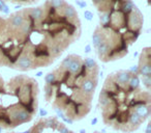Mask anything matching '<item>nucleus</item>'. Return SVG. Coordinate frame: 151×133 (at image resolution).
Here are the masks:
<instances>
[{"label":"nucleus","instance_id":"nucleus-1","mask_svg":"<svg viewBox=\"0 0 151 133\" xmlns=\"http://www.w3.org/2000/svg\"><path fill=\"white\" fill-rule=\"evenodd\" d=\"M99 72L92 58L68 55L45 77L46 100L69 122L82 120L91 110Z\"/></svg>","mask_w":151,"mask_h":133},{"label":"nucleus","instance_id":"nucleus-2","mask_svg":"<svg viewBox=\"0 0 151 133\" xmlns=\"http://www.w3.org/2000/svg\"><path fill=\"white\" fill-rule=\"evenodd\" d=\"M138 75L120 70L109 75L99 97L103 122L123 133L138 130L150 116L151 97L140 86Z\"/></svg>","mask_w":151,"mask_h":133},{"label":"nucleus","instance_id":"nucleus-3","mask_svg":"<svg viewBox=\"0 0 151 133\" xmlns=\"http://www.w3.org/2000/svg\"><path fill=\"white\" fill-rule=\"evenodd\" d=\"M38 84L27 75L7 82L0 76V128L12 130L31 122L37 112Z\"/></svg>","mask_w":151,"mask_h":133},{"label":"nucleus","instance_id":"nucleus-4","mask_svg":"<svg viewBox=\"0 0 151 133\" xmlns=\"http://www.w3.org/2000/svg\"><path fill=\"white\" fill-rule=\"evenodd\" d=\"M30 133H73L57 116L40 118L30 129Z\"/></svg>","mask_w":151,"mask_h":133},{"label":"nucleus","instance_id":"nucleus-5","mask_svg":"<svg viewBox=\"0 0 151 133\" xmlns=\"http://www.w3.org/2000/svg\"><path fill=\"white\" fill-rule=\"evenodd\" d=\"M139 74L142 77L151 76V63L149 48L145 49L140 57V60H139Z\"/></svg>","mask_w":151,"mask_h":133},{"label":"nucleus","instance_id":"nucleus-6","mask_svg":"<svg viewBox=\"0 0 151 133\" xmlns=\"http://www.w3.org/2000/svg\"><path fill=\"white\" fill-rule=\"evenodd\" d=\"M45 15V9L42 7H33V9H30L27 12V16L31 20L34 21H40Z\"/></svg>","mask_w":151,"mask_h":133},{"label":"nucleus","instance_id":"nucleus-7","mask_svg":"<svg viewBox=\"0 0 151 133\" xmlns=\"http://www.w3.org/2000/svg\"><path fill=\"white\" fill-rule=\"evenodd\" d=\"M49 3L55 9H61L66 5V2H65L64 0H50Z\"/></svg>","mask_w":151,"mask_h":133},{"label":"nucleus","instance_id":"nucleus-8","mask_svg":"<svg viewBox=\"0 0 151 133\" xmlns=\"http://www.w3.org/2000/svg\"><path fill=\"white\" fill-rule=\"evenodd\" d=\"M93 133H101V132H93Z\"/></svg>","mask_w":151,"mask_h":133},{"label":"nucleus","instance_id":"nucleus-9","mask_svg":"<svg viewBox=\"0 0 151 133\" xmlns=\"http://www.w3.org/2000/svg\"><path fill=\"white\" fill-rule=\"evenodd\" d=\"M9 133H16V132H9Z\"/></svg>","mask_w":151,"mask_h":133},{"label":"nucleus","instance_id":"nucleus-10","mask_svg":"<svg viewBox=\"0 0 151 133\" xmlns=\"http://www.w3.org/2000/svg\"><path fill=\"white\" fill-rule=\"evenodd\" d=\"M31 1H34V0H31ZM35 1H36V0H35Z\"/></svg>","mask_w":151,"mask_h":133}]
</instances>
